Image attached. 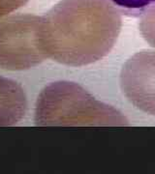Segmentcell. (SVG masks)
Instances as JSON below:
<instances>
[{
	"label": "cell",
	"mask_w": 155,
	"mask_h": 174,
	"mask_svg": "<svg viewBox=\"0 0 155 174\" xmlns=\"http://www.w3.org/2000/svg\"><path fill=\"white\" fill-rule=\"evenodd\" d=\"M121 25L120 11L110 0H61L42 17V46L58 63L89 65L112 50Z\"/></svg>",
	"instance_id": "6da1fadb"
},
{
	"label": "cell",
	"mask_w": 155,
	"mask_h": 174,
	"mask_svg": "<svg viewBox=\"0 0 155 174\" xmlns=\"http://www.w3.org/2000/svg\"><path fill=\"white\" fill-rule=\"evenodd\" d=\"M35 123L37 126H127L128 120L77 83L57 81L39 95Z\"/></svg>",
	"instance_id": "7a4b0ae2"
},
{
	"label": "cell",
	"mask_w": 155,
	"mask_h": 174,
	"mask_svg": "<svg viewBox=\"0 0 155 174\" xmlns=\"http://www.w3.org/2000/svg\"><path fill=\"white\" fill-rule=\"evenodd\" d=\"M42 17L15 15L0 20V68L23 71L42 63L47 55L41 41Z\"/></svg>",
	"instance_id": "3957f363"
},
{
	"label": "cell",
	"mask_w": 155,
	"mask_h": 174,
	"mask_svg": "<svg viewBox=\"0 0 155 174\" xmlns=\"http://www.w3.org/2000/svg\"><path fill=\"white\" fill-rule=\"evenodd\" d=\"M123 94L134 106L155 115V51L143 50L123 65L120 73Z\"/></svg>",
	"instance_id": "277c9868"
},
{
	"label": "cell",
	"mask_w": 155,
	"mask_h": 174,
	"mask_svg": "<svg viewBox=\"0 0 155 174\" xmlns=\"http://www.w3.org/2000/svg\"><path fill=\"white\" fill-rule=\"evenodd\" d=\"M27 100L22 87L0 75V126H13L26 113Z\"/></svg>",
	"instance_id": "5b68a950"
},
{
	"label": "cell",
	"mask_w": 155,
	"mask_h": 174,
	"mask_svg": "<svg viewBox=\"0 0 155 174\" xmlns=\"http://www.w3.org/2000/svg\"><path fill=\"white\" fill-rule=\"evenodd\" d=\"M120 13L129 17H141L155 6V0H110Z\"/></svg>",
	"instance_id": "8992f818"
},
{
	"label": "cell",
	"mask_w": 155,
	"mask_h": 174,
	"mask_svg": "<svg viewBox=\"0 0 155 174\" xmlns=\"http://www.w3.org/2000/svg\"><path fill=\"white\" fill-rule=\"evenodd\" d=\"M139 27L144 40L155 47V6L141 16Z\"/></svg>",
	"instance_id": "52a82bcc"
},
{
	"label": "cell",
	"mask_w": 155,
	"mask_h": 174,
	"mask_svg": "<svg viewBox=\"0 0 155 174\" xmlns=\"http://www.w3.org/2000/svg\"><path fill=\"white\" fill-rule=\"evenodd\" d=\"M29 0H0V19L22 8Z\"/></svg>",
	"instance_id": "ba28073f"
}]
</instances>
